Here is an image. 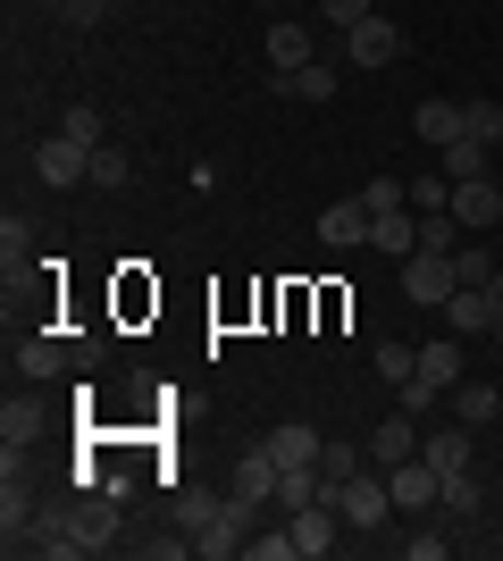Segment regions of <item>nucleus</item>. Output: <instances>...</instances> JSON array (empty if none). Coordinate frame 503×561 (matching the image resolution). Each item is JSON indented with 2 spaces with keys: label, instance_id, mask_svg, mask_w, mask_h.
Segmentation results:
<instances>
[{
  "label": "nucleus",
  "instance_id": "nucleus-27",
  "mask_svg": "<svg viewBox=\"0 0 503 561\" xmlns=\"http://www.w3.org/2000/svg\"><path fill=\"white\" fill-rule=\"evenodd\" d=\"M126 176H135V160H126L118 142H101V151H93V185H101V193H118Z\"/></svg>",
  "mask_w": 503,
  "mask_h": 561
},
{
  "label": "nucleus",
  "instance_id": "nucleus-19",
  "mask_svg": "<svg viewBox=\"0 0 503 561\" xmlns=\"http://www.w3.org/2000/svg\"><path fill=\"white\" fill-rule=\"evenodd\" d=\"M319 445H328V436H319V427H302V420H286V427H277V436H268V453H277V461H286V469L319 461Z\"/></svg>",
  "mask_w": 503,
  "mask_h": 561
},
{
  "label": "nucleus",
  "instance_id": "nucleus-23",
  "mask_svg": "<svg viewBox=\"0 0 503 561\" xmlns=\"http://www.w3.org/2000/svg\"><path fill=\"white\" fill-rule=\"evenodd\" d=\"M454 277H461V285H495V252H487V234L454 252Z\"/></svg>",
  "mask_w": 503,
  "mask_h": 561
},
{
  "label": "nucleus",
  "instance_id": "nucleus-3",
  "mask_svg": "<svg viewBox=\"0 0 503 561\" xmlns=\"http://www.w3.org/2000/svg\"><path fill=\"white\" fill-rule=\"evenodd\" d=\"M34 176H43L50 193L93 185V142H76V135H43V142H34Z\"/></svg>",
  "mask_w": 503,
  "mask_h": 561
},
{
  "label": "nucleus",
  "instance_id": "nucleus-5",
  "mask_svg": "<svg viewBox=\"0 0 503 561\" xmlns=\"http://www.w3.org/2000/svg\"><path fill=\"white\" fill-rule=\"evenodd\" d=\"M277 478H286V461L268 445H252V453H236V469H227V494H243V503L261 512V503H277Z\"/></svg>",
  "mask_w": 503,
  "mask_h": 561
},
{
  "label": "nucleus",
  "instance_id": "nucleus-32",
  "mask_svg": "<svg viewBox=\"0 0 503 561\" xmlns=\"http://www.w3.org/2000/svg\"><path fill=\"white\" fill-rule=\"evenodd\" d=\"M411 369H420V352H411V344H378V377H386V386H403Z\"/></svg>",
  "mask_w": 503,
  "mask_h": 561
},
{
  "label": "nucleus",
  "instance_id": "nucleus-34",
  "mask_svg": "<svg viewBox=\"0 0 503 561\" xmlns=\"http://www.w3.org/2000/svg\"><path fill=\"white\" fill-rule=\"evenodd\" d=\"M101 18H110V0H59V25H76V34H93Z\"/></svg>",
  "mask_w": 503,
  "mask_h": 561
},
{
  "label": "nucleus",
  "instance_id": "nucleus-30",
  "mask_svg": "<svg viewBox=\"0 0 503 561\" xmlns=\"http://www.w3.org/2000/svg\"><path fill=\"white\" fill-rule=\"evenodd\" d=\"M319 18H328L335 34H353L361 18H378V0H319Z\"/></svg>",
  "mask_w": 503,
  "mask_h": 561
},
{
  "label": "nucleus",
  "instance_id": "nucleus-35",
  "mask_svg": "<svg viewBox=\"0 0 503 561\" xmlns=\"http://www.w3.org/2000/svg\"><path fill=\"white\" fill-rule=\"evenodd\" d=\"M319 469H328V478H353L361 461H353V445H319Z\"/></svg>",
  "mask_w": 503,
  "mask_h": 561
},
{
  "label": "nucleus",
  "instance_id": "nucleus-14",
  "mask_svg": "<svg viewBox=\"0 0 503 561\" xmlns=\"http://www.w3.org/2000/svg\"><path fill=\"white\" fill-rule=\"evenodd\" d=\"M319 243H335V252H353V243H369V202H335V210H319Z\"/></svg>",
  "mask_w": 503,
  "mask_h": 561
},
{
  "label": "nucleus",
  "instance_id": "nucleus-29",
  "mask_svg": "<svg viewBox=\"0 0 503 561\" xmlns=\"http://www.w3.org/2000/svg\"><path fill=\"white\" fill-rule=\"evenodd\" d=\"M411 210H454V176H445V168L420 176V185H411Z\"/></svg>",
  "mask_w": 503,
  "mask_h": 561
},
{
  "label": "nucleus",
  "instance_id": "nucleus-10",
  "mask_svg": "<svg viewBox=\"0 0 503 561\" xmlns=\"http://www.w3.org/2000/svg\"><path fill=\"white\" fill-rule=\"evenodd\" d=\"M445 328L470 344V335H503V319H495V302H487V285H461L454 302H445Z\"/></svg>",
  "mask_w": 503,
  "mask_h": 561
},
{
  "label": "nucleus",
  "instance_id": "nucleus-18",
  "mask_svg": "<svg viewBox=\"0 0 503 561\" xmlns=\"http://www.w3.org/2000/svg\"><path fill=\"white\" fill-rule=\"evenodd\" d=\"M495 142H479V135H461V142H445V176H454V185H470V176H495Z\"/></svg>",
  "mask_w": 503,
  "mask_h": 561
},
{
  "label": "nucleus",
  "instance_id": "nucleus-13",
  "mask_svg": "<svg viewBox=\"0 0 503 561\" xmlns=\"http://www.w3.org/2000/svg\"><path fill=\"white\" fill-rule=\"evenodd\" d=\"M76 369V344L59 335H18V377H68Z\"/></svg>",
  "mask_w": 503,
  "mask_h": 561
},
{
  "label": "nucleus",
  "instance_id": "nucleus-21",
  "mask_svg": "<svg viewBox=\"0 0 503 561\" xmlns=\"http://www.w3.org/2000/svg\"><path fill=\"white\" fill-rule=\"evenodd\" d=\"M277 93H294V101H311V110H319V101H335V68H328V59H311V68H294Z\"/></svg>",
  "mask_w": 503,
  "mask_h": 561
},
{
  "label": "nucleus",
  "instance_id": "nucleus-31",
  "mask_svg": "<svg viewBox=\"0 0 503 561\" xmlns=\"http://www.w3.org/2000/svg\"><path fill=\"white\" fill-rule=\"evenodd\" d=\"M59 135H76V142H93V151H101V110H93V101H76V110L59 117Z\"/></svg>",
  "mask_w": 503,
  "mask_h": 561
},
{
  "label": "nucleus",
  "instance_id": "nucleus-37",
  "mask_svg": "<svg viewBox=\"0 0 503 561\" xmlns=\"http://www.w3.org/2000/svg\"><path fill=\"white\" fill-rule=\"evenodd\" d=\"M495 185H503V160H495Z\"/></svg>",
  "mask_w": 503,
  "mask_h": 561
},
{
  "label": "nucleus",
  "instance_id": "nucleus-12",
  "mask_svg": "<svg viewBox=\"0 0 503 561\" xmlns=\"http://www.w3.org/2000/svg\"><path fill=\"white\" fill-rule=\"evenodd\" d=\"M268 68H277V84H286L294 68H311V25H302V18L268 25Z\"/></svg>",
  "mask_w": 503,
  "mask_h": 561
},
{
  "label": "nucleus",
  "instance_id": "nucleus-22",
  "mask_svg": "<svg viewBox=\"0 0 503 561\" xmlns=\"http://www.w3.org/2000/svg\"><path fill=\"white\" fill-rule=\"evenodd\" d=\"M319 494H328L319 461H302V469H286V478H277V503H286V512H302V503H319Z\"/></svg>",
  "mask_w": 503,
  "mask_h": 561
},
{
  "label": "nucleus",
  "instance_id": "nucleus-11",
  "mask_svg": "<svg viewBox=\"0 0 503 561\" xmlns=\"http://www.w3.org/2000/svg\"><path fill=\"white\" fill-rule=\"evenodd\" d=\"M411 453H420V420H411V411H395V420L369 427V461H378V469L411 461Z\"/></svg>",
  "mask_w": 503,
  "mask_h": 561
},
{
  "label": "nucleus",
  "instance_id": "nucleus-4",
  "mask_svg": "<svg viewBox=\"0 0 503 561\" xmlns=\"http://www.w3.org/2000/svg\"><path fill=\"white\" fill-rule=\"evenodd\" d=\"M403 294H411L420 310H445V302L461 294L454 260H445V252H411V260H403Z\"/></svg>",
  "mask_w": 503,
  "mask_h": 561
},
{
  "label": "nucleus",
  "instance_id": "nucleus-36",
  "mask_svg": "<svg viewBox=\"0 0 503 561\" xmlns=\"http://www.w3.org/2000/svg\"><path fill=\"white\" fill-rule=\"evenodd\" d=\"M487 302H495V319H503V268H495V285H487Z\"/></svg>",
  "mask_w": 503,
  "mask_h": 561
},
{
  "label": "nucleus",
  "instance_id": "nucleus-26",
  "mask_svg": "<svg viewBox=\"0 0 503 561\" xmlns=\"http://www.w3.org/2000/svg\"><path fill=\"white\" fill-rule=\"evenodd\" d=\"M479 469H445V494H436V503H445V512H479Z\"/></svg>",
  "mask_w": 503,
  "mask_h": 561
},
{
  "label": "nucleus",
  "instance_id": "nucleus-28",
  "mask_svg": "<svg viewBox=\"0 0 503 561\" xmlns=\"http://www.w3.org/2000/svg\"><path fill=\"white\" fill-rule=\"evenodd\" d=\"M0 260H9V277L34 260V234H25V218H0Z\"/></svg>",
  "mask_w": 503,
  "mask_h": 561
},
{
  "label": "nucleus",
  "instance_id": "nucleus-33",
  "mask_svg": "<svg viewBox=\"0 0 503 561\" xmlns=\"http://www.w3.org/2000/svg\"><path fill=\"white\" fill-rule=\"evenodd\" d=\"M243 553L252 561H302V545H294V528H277V537H252Z\"/></svg>",
  "mask_w": 503,
  "mask_h": 561
},
{
  "label": "nucleus",
  "instance_id": "nucleus-8",
  "mask_svg": "<svg viewBox=\"0 0 503 561\" xmlns=\"http://www.w3.org/2000/svg\"><path fill=\"white\" fill-rule=\"evenodd\" d=\"M454 218H461V234H495L503 227V185H495V176L454 185Z\"/></svg>",
  "mask_w": 503,
  "mask_h": 561
},
{
  "label": "nucleus",
  "instance_id": "nucleus-20",
  "mask_svg": "<svg viewBox=\"0 0 503 561\" xmlns=\"http://www.w3.org/2000/svg\"><path fill=\"white\" fill-rule=\"evenodd\" d=\"M470 436H479V427H436V436H420V453H428L436 469H470Z\"/></svg>",
  "mask_w": 503,
  "mask_h": 561
},
{
  "label": "nucleus",
  "instance_id": "nucleus-9",
  "mask_svg": "<svg viewBox=\"0 0 503 561\" xmlns=\"http://www.w3.org/2000/svg\"><path fill=\"white\" fill-rule=\"evenodd\" d=\"M286 528H294V545H302V561H319V553H335V545H344L335 503H302V512H286Z\"/></svg>",
  "mask_w": 503,
  "mask_h": 561
},
{
  "label": "nucleus",
  "instance_id": "nucleus-15",
  "mask_svg": "<svg viewBox=\"0 0 503 561\" xmlns=\"http://www.w3.org/2000/svg\"><path fill=\"white\" fill-rule=\"evenodd\" d=\"M420 377H428L436 394H454L461 377H470L461 369V335H428V344H420Z\"/></svg>",
  "mask_w": 503,
  "mask_h": 561
},
{
  "label": "nucleus",
  "instance_id": "nucleus-7",
  "mask_svg": "<svg viewBox=\"0 0 503 561\" xmlns=\"http://www.w3.org/2000/svg\"><path fill=\"white\" fill-rule=\"evenodd\" d=\"M344 59H353V68H395V59H403V25L395 18H361L353 34H344Z\"/></svg>",
  "mask_w": 503,
  "mask_h": 561
},
{
  "label": "nucleus",
  "instance_id": "nucleus-16",
  "mask_svg": "<svg viewBox=\"0 0 503 561\" xmlns=\"http://www.w3.org/2000/svg\"><path fill=\"white\" fill-rule=\"evenodd\" d=\"M445 402H454V420H461V427H495V411H503V394L487 386V377H461Z\"/></svg>",
  "mask_w": 503,
  "mask_h": 561
},
{
  "label": "nucleus",
  "instance_id": "nucleus-24",
  "mask_svg": "<svg viewBox=\"0 0 503 561\" xmlns=\"http://www.w3.org/2000/svg\"><path fill=\"white\" fill-rule=\"evenodd\" d=\"M34 436H43V411H34V402H9V411H0V445H34Z\"/></svg>",
  "mask_w": 503,
  "mask_h": 561
},
{
  "label": "nucleus",
  "instance_id": "nucleus-1",
  "mask_svg": "<svg viewBox=\"0 0 503 561\" xmlns=\"http://www.w3.org/2000/svg\"><path fill=\"white\" fill-rule=\"evenodd\" d=\"M319 478H328V469H319ZM319 503H335L344 537H353V528H378V519L395 512V486H386V478H369V469H353V478H328V494H319Z\"/></svg>",
  "mask_w": 503,
  "mask_h": 561
},
{
  "label": "nucleus",
  "instance_id": "nucleus-17",
  "mask_svg": "<svg viewBox=\"0 0 503 561\" xmlns=\"http://www.w3.org/2000/svg\"><path fill=\"white\" fill-rule=\"evenodd\" d=\"M411 135L436 142V151H445V142H461V101H420V110H411Z\"/></svg>",
  "mask_w": 503,
  "mask_h": 561
},
{
  "label": "nucleus",
  "instance_id": "nucleus-6",
  "mask_svg": "<svg viewBox=\"0 0 503 561\" xmlns=\"http://www.w3.org/2000/svg\"><path fill=\"white\" fill-rule=\"evenodd\" d=\"M386 486H395V512H428L436 494H445V469H436L428 453H411V461L386 469Z\"/></svg>",
  "mask_w": 503,
  "mask_h": 561
},
{
  "label": "nucleus",
  "instance_id": "nucleus-25",
  "mask_svg": "<svg viewBox=\"0 0 503 561\" xmlns=\"http://www.w3.org/2000/svg\"><path fill=\"white\" fill-rule=\"evenodd\" d=\"M461 135H479V142H503V110H495V101H461Z\"/></svg>",
  "mask_w": 503,
  "mask_h": 561
},
{
  "label": "nucleus",
  "instance_id": "nucleus-2",
  "mask_svg": "<svg viewBox=\"0 0 503 561\" xmlns=\"http://www.w3.org/2000/svg\"><path fill=\"white\" fill-rule=\"evenodd\" d=\"M243 545H252V503H243V494H218L210 512H202V528H193V553L227 561V553H243Z\"/></svg>",
  "mask_w": 503,
  "mask_h": 561
}]
</instances>
